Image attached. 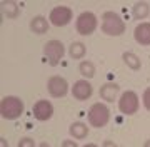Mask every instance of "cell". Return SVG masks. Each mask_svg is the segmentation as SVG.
I'll use <instances>...</instances> for the list:
<instances>
[{
  "label": "cell",
  "mask_w": 150,
  "mask_h": 147,
  "mask_svg": "<svg viewBox=\"0 0 150 147\" xmlns=\"http://www.w3.org/2000/svg\"><path fill=\"white\" fill-rule=\"evenodd\" d=\"M79 70H80V74L85 77V79H92V77L95 75V65L92 64L90 60H83V62H80Z\"/></svg>",
  "instance_id": "d6986e66"
},
{
  "label": "cell",
  "mask_w": 150,
  "mask_h": 147,
  "mask_svg": "<svg viewBox=\"0 0 150 147\" xmlns=\"http://www.w3.org/2000/svg\"><path fill=\"white\" fill-rule=\"evenodd\" d=\"M18 147H35V141H33L32 137H23L18 142Z\"/></svg>",
  "instance_id": "ffe728a7"
},
{
  "label": "cell",
  "mask_w": 150,
  "mask_h": 147,
  "mask_svg": "<svg viewBox=\"0 0 150 147\" xmlns=\"http://www.w3.org/2000/svg\"><path fill=\"white\" fill-rule=\"evenodd\" d=\"M108 120H110V110L105 104L97 102L88 109V122H90L92 127L102 129L108 124Z\"/></svg>",
  "instance_id": "7a4b0ae2"
},
{
  "label": "cell",
  "mask_w": 150,
  "mask_h": 147,
  "mask_svg": "<svg viewBox=\"0 0 150 147\" xmlns=\"http://www.w3.org/2000/svg\"><path fill=\"white\" fill-rule=\"evenodd\" d=\"M122 59H123V62H125V65L129 67V69H132V70H139L140 67H142L140 59L134 54V52H123Z\"/></svg>",
  "instance_id": "2e32d148"
},
{
  "label": "cell",
  "mask_w": 150,
  "mask_h": 147,
  "mask_svg": "<svg viewBox=\"0 0 150 147\" xmlns=\"http://www.w3.org/2000/svg\"><path fill=\"white\" fill-rule=\"evenodd\" d=\"M47 90L48 94L55 99H62L69 94V82L65 80L64 77L60 75H54L48 79V84H47Z\"/></svg>",
  "instance_id": "52a82bcc"
},
{
  "label": "cell",
  "mask_w": 150,
  "mask_h": 147,
  "mask_svg": "<svg viewBox=\"0 0 150 147\" xmlns=\"http://www.w3.org/2000/svg\"><path fill=\"white\" fill-rule=\"evenodd\" d=\"M62 147H79V146H77V142H75V141H70V139H67V141L62 142Z\"/></svg>",
  "instance_id": "7402d4cb"
},
{
  "label": "cell",
  "mask_w": 150,
  "mask_h": 147,
  "mask_svg": "<svg viewBox=\"0 0 150 147\" xmlns=\"http://www.w3.org/2000/svg\"><path fill=\"white\" fill-rule=\"evenodd\" d=\"M134 37L140 45H150V22L139 23L134 30Z\"/></svg>",
  "instance_id": "8fae6325"
},
{
  "label": "cell",
  "mask_w": 150,
  "mask_h": 147,
  "mask_svg": "<svg viewBox=\"0 0 150 147\" xmlns=\"http://www.w3.org/2000/svg\"><path fill=\"white\" fill-rule=\"evenodd\" d=\"M144 147H150V139H149V141H145V144H144Z\"/></svg>",
  "instance_id": "484cf974"
},
{
  "label": "cell",
  "mask_w": 150,
  "mask_h": 147,
  "mask_svg": "<svg viewBox=\"0 0 150 147\" xmlns=\"http://www.w3.org/2000/svg\"><path fill=\"white\" fill-rule=\"evenodd\" d=\"M85 52H87V47L82 44V42H74V44L70 45V49H69L70 57H72V59H75V60L82 59V57L85 55Z\"/></svg>",
  "instance_id": "ac0fdd59"
},
{
  "label": "cell",
  "mask_w": 150,
  "mask_h": 147,
  "mask_svg": "<svg viewBox=\"0 0 150 147\" xmlns=\"http://www.w3.org/2000/svg\"><path fill=\"white\" fill-rule=\"evenodd\" d=\"M102 32L110 37H118L125 32V23L122 17L115 12H105L102 15Z\"/></svg>",
  "instance_id": "6da1fadb"
},
{
  "label": "cell",
  "mask_w": 150,
  "mask_h": 147,
  "mask_svg": "<svg viewBox=\"0 0 150 147\" xmlns=\"http://www.w3.org/2000/svg\"><path fill=\"white\" fill-rule=\"evenodd\" d=\"M2 12H4L8 18H15V17H18V13H20V9H18V5H17L15 2L7 0V2H2Z\"/></svg>",
  "instance_id": "e0dca14e"
},
{
  "label": "cell",
  "mask_w": 150,
  "mask_h": 147,
  "mask_svg": "<svg viewBox=\"0 0 150 147\" xmlns=\"http://www.w3.org/2000/svg\"><path fill=\"white\" fill-rule=\"evenodd\" d=\"M38 147H50V144H47V142H42Z\"/></svg>",
  "instance_id": "d4e9b609"
},
{
  "label": "cell",
  "mask_w": 150,
  "mask_h": 147,
  "mask_svg": "<svg viewBox=\"0 0 150 147\" xmlns=\"http://www.w3.org/2000/svg\"><path fill=\"white\" fill-rule=\"evenodd\" d=\"M150 13V5L147 2H137L134 7H132V17H134L135 20L137 18H145V17H149Z\"/></svg>",
  "instance_id": "5bb4252c"
},
{
  "label": "cell",
  "mask_w": 150,
  "mask_h": 147,
  "mask_svg": "<svg viewBox=\"0 0 150 147\" xmlns=\"http://www.w3.org/2000/svg\"><path fill=\"white\" fill-rule=\"evenodd\" d=\"M72 15L74 13H72V9L70 7L59 5V7H55V9H52L48 18H50V23L52 25H55V27H64V25H67L72 20Z\"/></svg>",
  "instance_id": "ba28073f"
},
{
  "label": "cell",
  "mask_w": 150,
  "mask_h": 147,
  "mask_svg": "<svg viewBox=\"0 0 150 147\" xmlns=\"http://www.w3.org/2000/svg\"><path fill=\"white\" fill-rule=\"evenodd\" d=\"M92 84L87 80H77L74 84V87H72V95H74L77 100H88L92 95Z\"/></svg>",
  "instance_id": "30bf717a"
},
{
  "label": "cell",
  "mask_w": 150,
  "mask_h": 147,
  "mask_svg": "<svg viewBox=\"0 0 150 147\" xmlns=\"http://www.w3.org/2000/svg\"><path fill=\"white\" fill-rule=\"evenodd\" d=\"M144 105H145V109L150 112V87L145 89V92H144Z\"/></svg>",
  "instance_id": "44dd1931"
},
{
  "label": "cell",
  "mask_w": 150,
  "mask_h": 147,
  "mask_svg": "<svg viewBox=\"0 0 150 147\" xmlns=\"http://www.w3.org/2000/svg\"><path fill=\"white\" fill-rule=\"evenodd\" d=\"M118 92H120V87H118L115 82H107L100 87V97L105 100V102H113L117 99Z\"/></svg>",
  "instance_id": "7c38bea8"
},
{
  "label": "cell",
  "mask_w": 150,
  "mask_h": 147,
  "mask_svg": "<svg viewBox=\"0 0 150 147\" xmlns=\"http://www.w3.org/2000/svg\"><path fill=\"white\" fill-rule=\"evenodd\" d=\"M50 25H48V20L45 17L42 15H37L32 18V22H30V30L33 33H47Z\"/></svg>",
  "instance_id": "4fadbf2b"
},
{
  "label": "cell",
  "mask_w": 150,
  "mask_h": 147,
  "mask_svg": "<svg viewBox=\"0 0 150 147\" xmlns=\"http://www.w3.org/2000/svg\"><path fill=\"white\" fill-rule=\"evenodd\" d=\"M102 147H118V146H117V144H115L113 141H103Z\"/></svg>",
  "instance_id": "603a6c76"
},
{
  "label": "cell",
  "mask_w": 150,
  "mask_h": 147,
  "mask_svg": "<svg viewBox=\"0 0 150 147\" xmlns=\"http://www.w3.org/2000/svg\"><path fill=\"white\" fill-rule=\"evenodd\" d=\"M0 147H8V142H7V139H0Z\"/></svg>",
  "instance_id": "cb8c5ba5"
},
{
  "label": "cell",
  "mask_w": 150,
  "mask_h": 147,
  "mask_svg": "<svg viewBox=\"0 0 150 147\" xmlns=\"http://www.w3.org/2000/svg\"><path fill=\"white\" fill-rule=\"evenodd\" d=\"M75 28L80 35H92L97 28V17L92 12H82L75 22Z\"/></svg>",
  "instance_id": "5b68a950"
},
{
  "label": "cell",
  "mask_w": 150,
  "mask_h": 147,
  "mask_svg": "<svg viewBox=\"0 0 150 147\" xmlns=\"http://www.w3.org/2000/svg\"><path fill=\"white\" fill-rule=\"evenodd\" d=\"M70 136L75 139H85L88 136V127L83 122H74L70 125Z\"/></svg>",
  "instance_id": "9a60e30c"
},
{
  "label": "cell",
  "mask_w": 150,
  "mask_h": 147,
  "mask_svg": "<svg viewBox=\"0 0 150 147\" xmlns=\"http://www.w3.org/2000/svg\"><path fill=\"white\" fill-rule=\"evenodd\" d=\"M118 110L125 115H134L139 110V97L134 90H125L118 100Z\"/></svg>",
  "instance_id": "8992f818"
},
{
  "label": "cell",
  "mask_w": 150,
  "mask_h": 147,
  "mask_svg": "<svg viewBox=\"0 0 150 147\" xmlns=\"http://www.w3.org/2000/svg\"><path fill=\"white\" fill-rule=\"evenodd\" d=\"M32 112H33V115H35L37 120L45 122V120H48L54 115V105H52V102L47 100V99H40V100H37V102L33 104Z\"/></svg>",
  "instance_id": "9c48e42d"
},
{
  "label": "cell",
  "mask_w": 150,
  "mask_h": 147,
  "mask_svg": "<svg viewBox=\"0 0 150 147\" xmlns=\"http://www.w3.org/2000/svg\"><path fill=\"white\" fill-rule=\"evenodd\" d=\"M83 147H98L97 144H87V146H83Z\"/></svg>",
  "instance_id": "4316f807"
},
{
  "label": "cell",
  "mask_w": 150,
  "mask_h": 147,
  "mask_svg": "<svg viewBox=\"0 0 150 147\" xmlns=\"http://www.w3.org/2000/svg\"><path fill=\"white\" fill-rule=\"evenodd\" d=\"M64 54H65V47L60 40H48L43 47V55L47 57L48 64L52 67H55L62 60Z\"/></svg>",
  "instance_id": "277c9868"
},
{
  "label": "cell",
  "mask_w": 150,
  "mask_h": 147,
  "mask_svg": "<svg viewBox=\"0 0 150 147\" xmlns=\"http://www.w3.org/2000/svg\"><path fill=\"white\" fill-rule=\"evenodd\" d=\"M0 114L4 119H17L23 114V102L22 99L8 95V97L2 99L0 104Z\"/></svg>",
  "instance_id": "3957f363"
}]
</instances>
